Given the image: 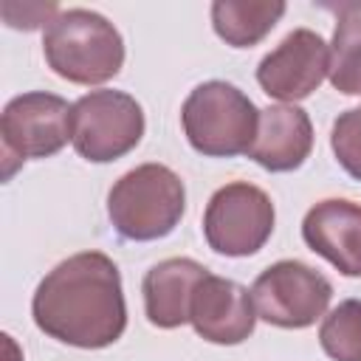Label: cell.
<instances>
[{
  "instance_id": "cell-16",
  "label": "cell",
  "mask_w": 361,
  "mask_h": 361,
  "mask_svg": "<svg viewBox=\"0 0 361 361\" xmlns=\"http://www.w3.org/2000/svg\"><path fill=\"white\" fill-rule=\"evenodd\" d=\"M319 344L333 361H361V299H344L324 316Z\"/></svg>"
},
{
  "instance_id": "cell-10",
  "label": "cell",
  "mask_w": 361,
  "mask_h": 361,
  "mask_svg": "<svg viewBox=\"0 0 361 361\" xmlns=\"http://www.w3.org/2000/svg\"><path fill=\"white\" fill-rule=\"evenodd\" d=\"M189 324L203 341L212 344H243L257 324V310L251 290L234 279L206 274L195 288Z\"/></svg>"
},
{
  "instance_id": "cell-4",
  "label": "cell",
  "mask_w": 361,
  "mask_h": 361,
  "mask_svg": "<svg viewBox=\"0 0 361 361\" xmlns=\"http://www.w3.org/2000/svg\"><path fill=\"white\" fill-rule=\"evenodd\" d=\"M257 121L259 110L254 102L237 85L220 79L197 85L180 107L186 141L206 158L248 155L257 135Z\"/></svg>"
},
{
  "instance_id": "cell-9",
  "label": "cell",
  "mask_w": 361,
  "mask_h": 361,
  "mask_svg": "<svg viewBox=\"0 0 361 361\" xmlns=\"http://www.w3.org/2000/svg\"><path fill=\"white\" fill-rule=\"evenodd\" d=\"M330 76V45L310 28L290 31L257 68L259 87L285 104L307 99Z\"/></svg>"
},
{
  "instance_id": "cell-8",
  "label": "cell",
  "mask_w": 361,
  "mask_h": 361,
  "mask_svg": "<svg viewBox=\"0 0 361 361\" xmlns=\"http://www.w3.org/2000/svg\"><path fill=\"white\" fill-rule=\"evenodd\" d=\"M251 299L257 319L282 330H302L324 316L333 285L322 271L299 259H279L254 279Z\"/></svg>"
},
{
  "instance_id": "cell-19",
  "label": "cell",
  "mask_w": 361,
  "mask_h": 361,
  "mask_svg": "<svg viewBox=\"0 0 361 361\" xmlns=\"http://www.w3.org/2000/svg\"><path fill=\"white\" fill-rule=\"evenodd\" d=\"M3 347H6V361H23V353L17 350V344L8 333H3Z\"/></svg>"
},
{
  "instance_id": "cell-14",
  "label": "cell",
  "mask_w": 361,
  "mask_h": 361,
  "mask_svg": "<svg viewBox=\"0 0 361 361\" xmlns=\"http://www.w3.org/2000/svg\"><path fill=\"white\" fill-rule=\"evenodd\" d=\"M285 3L279 0H214L212 25L214 34L231 48H251L262 42L282 20Z\"/></svg>"
},
{
  "instance_id": "cell-11",
  "label": "cell",
  "mask_w": 361,
  "mask_h": 361,
  "mask_svg": "<svg viewBox=\"0 0 361 361\" xmlns=\"http://www.w3.org/2000/svg\"><path fill=\"white\" fill-rule=\"evenodd\" d=\"M302 240L338 274L361 276V203L330 197L307 209Z\"/></svg>"
},
{
  "instance_id": "cell-1",
  "label": "cell",
  "mask_w": 361,
  "mask_h": 361,
  "mask_svg": "<svg viewBox=\"0 0 361 361\" xmlns=\"http://www.w3.org/2000/svg\"><path fill=\"white\" fill-rule=\"evenodd\" d=\"M34 324L79 350H102L121 338L127 305L118 265L102 251H82L54 265L31 299Z\"/></svg>"
},
{
  "instance_id": "cell-13",
  "label": "cell",
  "mask_w": 361,
  "mask_h": 361,
  "mask_svg": "<svg viewBox=\"0 0 361 361\" xmlns=\"http://www.w3.org/2000/svg\"><path fill=\"white\" fill-rule=\"evenodd\" d=\"M209 271L189 257H169L152 265L144 274L141 293H144V313L149 324L161 330H175L189 322V307L195 288Z\"/></svg>"
},
{
  "instance_id": "cell-12",
  "label": "cell",
  "mask_w": 361,
  "mask_h": 361,
  "mask_svg": "<svg viewBox=\"0 0 361 361\" xmlns=\"http://www.w3.org/2000/svg\"><path fill=\"white\" fill-rule=\"evenodd\" d=\"M313 149L310 116L296 104H274L259 110L257 135L248 158L268 172L299 169Z\"/></svg>"
},
{
  "instance_id": "cell-18",
  "label": "cell",
  "mask_w": 361,
  "mask_h": 361,
  "mask_svg": "<svg viewBox=\"0 0 361 361\" xmlns=\"http://www.w3.org/2000/svg\"><path fill=\"white\" fill-rule=\"evenodd\" d=\"M0 14L6 20L8 28H23V31H34L39 25H51V20L59 14L56 3H17V0H6L0 6Z\"/></svg>"
},
{
  "instance_id": "cell-15",
  "label": "cell",
  "mask_w": 361,
  "mask_h": 361,
  "mask_svg": "<svg viewBox=\"0 0 361 361\" xmlns=\"http://www.w3.org/2000/svg\"><path fill=\"white\" fill-rule=\"evenodd\" d=\"M330 85L344 96H361V6H350L330 39Z\"/></svg>"
},
{
  "instance_id": "cell-6",
  "label": "cell",
  "mask_w": 361,
  "mask_h": 361,
  "mask_svg": "<svg viewBox=\"0 0 361 361\" xmlns=\"http://www.w3.org/2000/svg\"><path fill=\"white\" fill-rule=\"evenodd\" d=\"M71 110L73 104L45 90L20 93L3 107L0 141L6 180L25 158H51L71 141Z\"/></svg>"
},
{
  "instance_id": "cell-2",
  "label": "cell",
  "mask_w": 361,
  "mask_h": 361,
  "mask_svg": "<svg viewBox=\"0 0 361 361\" xmlns=\"http://www.w3.org/2000/svg\"><path fill=\"white\" fill-rule=\"evenodd\" d=\"M48 68L73 85H104L124 65V39L118 28L90 8L59 11L42 34Z\"/></svg>"
},
{
  "instance_id": "cell-5",
  "label": "cell",
  "mask_w": 361,
  "mask_h": 361,
  "mask_svg": "<svg viewBox=\"0 0 361 361\" xmlns=\"http://www.w3.org/2000/svg\"><path fill=\"white\" fill-rule=\"evenodd\" d=\"M144 110L124 90H90L73 102L71 144L90 164H110L138 147Z\"/></svg>"
},
{
  "instance_id": "cell-3",
  "label": "cell",
  "mask_w": 361,
  "mask_h": 361,
  "mask_svg": "<svg viewBox=\"0 0 361 361\" xmlns=\"http://www.w3.org/2000/svg\"><path fill=\"white\" fill-rule=\"evenodd\" d=\"M183 212V180L164 164H141L124 172L107 192V217L113 228L133 243H149L172 234Z\"/></svg>"
},
{
  "instance_id": "cell-17",
  "label": "cell",
  "mask_w": 361,
  "mask_h": 361,
  "mask_svg": "<svg viewBox=\"0 0 361 361\" xmlns=\"http://www.w3.org/2000/svg\"><path fill=\"white\" fill-rule=\"evenodd\" d=\"M330 147L341 169L350 178L361 180V107L338 113L330 130Z\"/></svg>"
},
{
  "instance_id": "cell-7",
  "label": "cell",
  "mask_w": 361,
  "mask_h": 361,
  "mask_svg": "<svg viewBox=\"0 0 361 361\" xmlns=\"http://www.w3.org/2000/svg\"><path fill=\"white\" fill-rule=\"evenodd\" d=\"M274 200L248 180L220 186L203 212V237L220 257H251L274 234Z\"/></svg>"
}]
</instances>
